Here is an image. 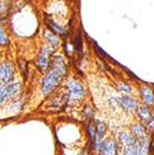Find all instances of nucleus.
Masks as SVG:
<instances>
[{"label":"nucleus","instance_id":"nucleus-1","mask_svg":"<svg viewBox=\"0 0 154 155\" xmlns=\"http://www.w3.org/2000/svg\"><path fill=\"white\" fill-rule=\"evenodd\" d=\"M69 73V65L62 54H53L49 70L44 74L40 81V93L42 97H48L57 90L64 81Z\"/></svg>","mask_w":154,"mask_h":155},{"label":"nucleus","instance_id":"nucleus-2","mask_svg":"<svg viewBox=\"0 0 154 155\" xmlns=\"http://www.w3.org/2000/svg\"><path fill=\"white\" fill-rule=\"evenodd\" d=\"M62 91L66 98L67 104L79 105L87 97V87L78 77H67L63 81Z\"/></svg>","mask_w":154,"mask_h":155},{"label":"nucleus","instance_id":"nucleus-3","mask_svg":"<svg viewBox=\"0 0 154 155\" xmlns=\"http://www.w3.org/2000/svg\"><path fill=\"white\" fill-rule=\"evenodd\" d=\"M53 51L49 49L47 46H42L39 50V53L36 58V68L40 73H46L50 67L51 60L53 57Z\"/></svg>","mask_w":154,"mask_h":155},{"label":"nucleus","instance_id":"nucleus-4","mask_svg":"<svg viewBox=\"0 0 154 155\" xmlns=\"http://www.w3.org/2000/svg\"><path fill=\"white\" fill-rule=\"evenodd\" d=\"M15 79V68L9 60L0 61V84L9 85L14 83Z\"/></svg>","mask_w":154,"mask_h":155},{"label":"nucleus","instance_id":"nucleus-5","mask_svg":"<svg viewBox=\"0 0 154 155\" xmlns=\"http://www.w3.org/2000/svg\"><path fill=\"white\" fill-rule=\"evenodd\" d=\"M66 105H67V101L63 91H60V92H55L53 94H51V98L48 99V101L46 102L47 109H49L48 111H51V112H59L61 110L65 109Z\"/></svg>","mask_w":154,"mask_h":155},{"label":"nucleus","instance_id":"nucleus-6","mask_svg":"<svg viewBox=\"0 0 154 155\" xmlns=\"http://www.w3.org/2000/svg\"><path fill=\"white\" fill-rule=\"evenodd\" d=\"M99 155H119V147L115 138L108 137L100 144Z\"/></svg>","mask_w":154,"mask_h":155},{"label":"nucleus","instance_id":"nucleus-7","mask_svg":"<svg viewBox=\"0 0 154 155\" xmlns=\"http://www.w3.org/2000/svg\"><path fill=\"white\" fill-rule=\"evenodd\" d=\"M21 87H22V85L20 81H14L12 84H9V85L0 84V104L3 103L5 100L16 96L21 91Z\"/></svg>","mask_w":154,"mask_h":155},{"label":"nucleus","instance_id":"nucleus-8","mask_svg":"<svg viewBox=\"0 0 154 155\" xmlns=\"http://www.w3.org/2000/svg\"><path fill=\"white\" fill-rule=\"evenodd\" d=\"M118 107H121L122 111L127 113H136L139 107V101L132 96H121L117 98Z\"/></svg>","mask_w":154,"mask_h":155},{"label":"nucleus","instance_id":"nucleus-9","mask_svg":"<svg viewBox=\"0 0 154 155\" xmlns=\"http://www.w3.org/2000/svg\"><path fill=\"white\" fill-rule=\"evenodd\" d=\"M139 97L142 104L154 109V88L149 85H141L139 87Z\"/></svg>","mask_w":154,"mask_h":155},{"label":"nucleus","instance_id":"nucleus-10","mask_svg":"<svg viewBox=\"0 0 154 155\" xmlns=\"http://www.w3.org/2000/svg\"><path fill=\"white\" fill-rule=\"evenodd\" d=\"M130 132L135 137V139L137 140V143L144 142V141H149L150 140L149 130H148L146 125L141 124V123L136 122L131 125Z\"/></svg>","mask_w":154,"mask_h":155},{"label":"nucleus","instance_id":"nucleus-11","mask_svg":"<svg viewBox=\"0 0 154 155\" xmlns=\"http://www.w3.org/2000/svg\"><path fill=\"white\" fill-rule=\"evenodd\" d=\"M116 141H117L118 147H121V149H124V147H136V145H138L137 140L135 139V137L131 134L130 131H127V130H123V131L118 132Z\"/></svg>","mask_w":154,"mask_h":155},{"label":"nucleus","instance_id":"nucleus-12","mask_svg":"<svg viewBox=\"0 0 154 155\" xmlns=\"http://www.w3.org/2000/svg\"><path fill=\"white\" fill-rule=\"evenodd\" d=\"M152 113H153V110L151 107L141 104V105H139L138 110L136 111V116L138 118L139 123H141V124L146 126V125L149 124L150 120H151Z\"/></svg>","mask_w":154,"mask_h":155},{"label":"nucleus","instance_id":"nucleus-13","mask_svg":"<svg viewBox=\"0 0 154 155\" xmlns=\"http://www.w3.org/2000/svg\"><path fill=\"white\" fill-rule=\"evenodd\" d=\"M42 38H44L45 42H46V46L48 47L49 49H51L52 51H55V50L59 48L60 46V38L54 35L52 31H50L48 28H46L42 34Z\"/></svg>","mask_w":154,"mask_h":155},{"label":"nucleus","instance_id":"nucleus-14","mask_svg":"<svg viewBox=\"0 0 154 155\" xmlns=\"http://www.w3.org/2000/svg\"><path fill=\"white\" fill-rule=\"evenodd\" d=\"M73 49H74V52H76L78 55H82V53H84V40H82L80 31H78L75 35L74 40H73Z\"/></svg>","mask_w":154,"mask_h":155},{"label":"nucleus","instance_id":"nucleus-15","mask_svg":"<svg viewBox=\"0 0 154 155\" xmlns=\"http://www.w3.org/2000/svg\"><path fill=\"white\" fill-rule=\"evenodd\" d=\"M95 131H97V140L98 142L102 143V141L105 139L106 134V126L105 124L101 120H95Z\"/></svg>","mask_w":154,"mask_h":155},{"label":"nucleus","instance_id":"nucleus-16","mask_svg":"<svg viewBox=\"0 0 154 155\" xmlns=\"http://www.w3.org/2000/svg\"><path fill=\"white\" fill-rule=\"evenodd\" d=\"M116 89L119 93H122V96H132L134 94V87L130 84H127L125 81H121L117 83L116 85Z\"/></svg>","mask_w":154,"mask_h":155},{"label":"nucleus","instance_id":"nucleus-17","mask_svg":"<svg viewBox=\"0 0 154 155\" xmlns=\"http://www.w3.org/2000/svg\"><path fill=\"white\" fill-rule=\"evenodd\" d=\"M9 45H10V36L7 29L0 23V47L5 48V47H8Z\"/></svg>","mask_w":154,"mask_h":155},{"label":"nucleus","instance_id":"nucleus-18","mask_svg":"<svg viewBox=\"0 0 154 155\" xmlns=\"http://www.w3.org/2000/svg\"><path fill=\"white\" fill-rule=\"evenodd\" d=\"M138 149L139 155H152L151 152H150V140L138 143Z\"/></svg>","mask_w":154,"mask_h":155},{"label":"nucleus","instance_id":"nucleus-19","mask_svg":"<svg viewBox=\"0 0 154 155\" xmlns=\"http://www.w3.org/2000/svg\"><path fill=\"white\" fill-rule=\"evenodd\" d=\"M122 155H139L138 145L136 147H129L122 149Z\"/></svg>","mask_w":154,"mask_h":155},{"label":"nucleus","instance_id":"nucleus-20","mask_svg":"<svg viewBox=\"0 0 154 155\" xmlns=\"http://www.w3.org/2000/svg\"><path fill=\"white\" fill-rule=\"evenodd\" d=\"M18 67H20V70L22 71L23 75L25 76V77H27V75H28V66H27L26 61H18Z\"/></svg>","mask_w":154,"mask_h":155},{"label":"nucleus","instance_id":"nucleus-21","mask_svg":"<svg viewBox=\"0 0 154 155\" xmlns=\"http://www.w3.org/2000/svg\"><path fill=\"white\" fill-rule=\"evenodd\" d=\"M146 128H148L149 132H151V134H154V110H153V113H152L151 120L149 122V124L146 125Z\"/></svg>","mask_w":154,"mask_h":155}]
</instances>
